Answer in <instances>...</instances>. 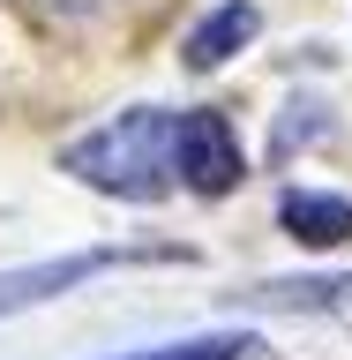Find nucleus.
I'll use <instances>...</instances> for the list:
<instances>
[{
  "mask_svg": "<svg viewBox=\"0 0 352 360\" xmlns=\"http://www.w3.org/2000/svg\"><path fill=\"white\" fill-rule=\"evenodd\" d=\"M60 165H67V173H83L90 188H105V195L157 202L165 188H173V112L135 105V112H120V120H105L98 135L67 143Z\"/></svg>",
  "mask_w": 352,
  "mask_h": 360,
  "instance_id": "nucleus-1",
  "label": "nucleus"
},
{
  "mask_svg": "<svg viewBox=\"0 0 352 360\" xmlns=\"http://www.w3.org/2000/svg\"><path fill=\"white\" fill-rule=\"evenodd\" d=\"M173 165L180 180L195 188V195H225V188H240V135L225 112H180L173 120Z\"/></svg>",
  "mask_w": 352,
  "mask_h": 360,
  "instance_id": "nucleus-2",
  "label": "nucleus"
},
{
  "mask_svg": "<svg viewBox=\"0 0 352 360\" xmlns=\"http://www.w3.org/2000/svg\"><path fill=\"white\" fill-rule=\"evenodd\" d=\"M120 255L112 248H83V255H60V263H30V270H0V315L15 308H38V300H53V292L83 285V278H98V270H112Z\"/></svg>",
  "mask_w": 352,
  "mask_h": 360,
  "instance_id": "nucleus-3",
  "label": "nucleus"
},
{
  "mask_svg": "<svg viewBox=\"0 0 352 360\" xmlns=\"http://www.w3.org/2000/svg\"><path fill=\"white\" fill-rule=\"evenodd\" d=\"M255 30H263L255 0H225L218 15H202L195 30H188V68H225L247 38H255Z\"/></svg>",
  "mask_w": 352,
  "mask_h": 360,
  "instance_id": "nucleus-4",
  "label": "nucleus"
},
{
  "mask_svg": "<svg viewBox=\"0 0 352 360\" xmlns=\"http://www.w3.org/2000/svg\"><path fill=\"white\" fill-rule=\"evenodd\" d=\"M278 218H285L292 240H308V248H337V240H352V202H345V195L292 188V195L278 202Z\"/></svg>",
  "mask_w": 352,
  "mask_h": 360,
  "instance_id": "nucleus-5",
  "label": "nucleus"
},
{
  "mask_svg": "<svg viewBox=\"0 0 352 360\" xmlns=\"http://www.w3.org/2000/svg\"><path fill=\"white\" fill-rule=\"evenodd\" d=\"M337 292H345V278H300V285H255L240 300L247 308H330Z\"/></svg>",
  "mask_w": 352,
  "mask_h": 360,
  "instance_id": "nucleus-6",
  "label": "nucleus"
},
{
  "mask_svg": "<svg viewBox=\"0 0 352 360\" xmlns=\"http://www.w3.org/2000/svg\"><path fill=\"white\" fill-rule=\"evenodd\" d=\"M240 353H255V338L218 330V338H188V345H157V353H128V360H240Z\"/></svg>",
  "mask_w": 352,
  "mask_h": 360,
  "instance_id": "nucleus-7",
  "label": "nucleus"
}]
</instances>
